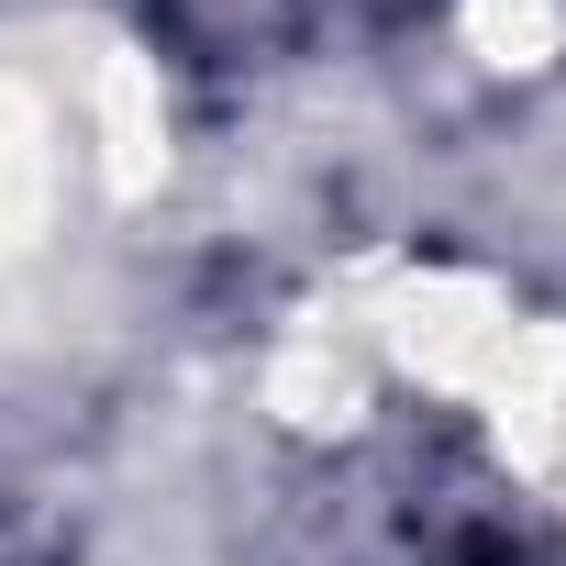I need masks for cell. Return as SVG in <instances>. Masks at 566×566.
I'll use <instances>...</instances> for the list:
<instances>
[{"label":"cell","instance_id":"obj_1","mask_svg":"<svg viewBox=\"0 0 566 566\" xmlns=\"http://www.w3.org/2000/svg\"><path fill=\"white\" fill-rule=\"evenodd\" d=\"M467 411L489 422L500 467H511L544 511H566V323H522L511 356L489 367V389H478Z\"/></svg>","mask_w":566,"mask_h":566}]
</instances>
